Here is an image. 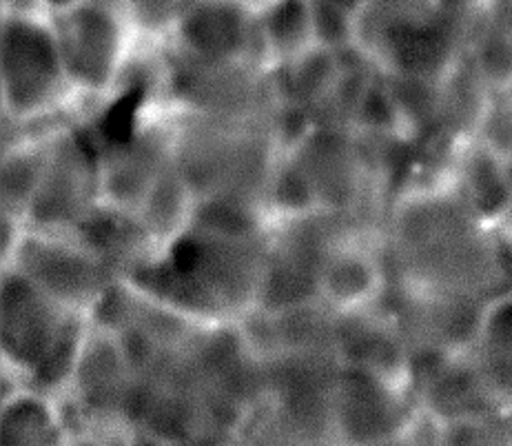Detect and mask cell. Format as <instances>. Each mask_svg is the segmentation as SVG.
Wrapping results in <instances>:
<instances>
[{
	"mask_svg": "<svg viewBox=\"0 0 512 446\" xmlns=\"http://www.w3.org/2000/svg\"><path fill=\"white\" fill-rule=\"evenodd\" d=\"M0 109L34 129L80 111L54 25L36 9L0 14Z\"/></svg>",
	"mask_w": 512,
	"mask_h": 446,
	"instance_id": "6da1fadb",
	"label": "cell"
},
{
	"mask_svg": "<svg viewBox=\"0 0 512 446\" xmlns=\"http://www.w3.org/2000/svg\"><path fill=\"white\" fill-rule=\"evenodd\" d=\"M102 207L98 140L80 109L47 129L25 222L36 231L78 233Z\"/></svg>",
	"mask_w": 512,
	"mask_h": 446,
	"instance_id": "7a4b0ae2",
	"label": "cell"
},
{
	"mask_svg": "<svg viewBox=\"0 0 512 446\" xmlns=\"http://www.w3.org/2000/svg\"><path fill=\"white\" fill-rule=\"evenodd\" d=\"M89 318L71 313L16 271L0 273V360L27 384L65 375L74 364Z\"/></svg>",
	"mask_w": 512,
	"mask_h": 446,
	"instance_id": "3957f363",
	"label": "cell"
},
{
	"mask_svg": "<svg viewBox=\"0 0 512 446\" xmlns=\"http://www.w3.org/2000/svg\"><path fill=\"white\" fill-rule=\"evenodd\" d=\"M136 369L114 333L89 320L85 340L60 398L69 429H91L136 438L131 424ZM142 442V440H140Z\"/></svg>",
	"mask_w": 512,
	"mask_h": 446,
	"instance_id": "277c9868",
	"label": "cell"
},
{
	"mask_svg": "<svg viewBox=\"0 0 512 446\" xmlns=\"http://www.w3.org/2000/svg\"><path fill=\"white\" fill-rule=\"evenodd\" d=\"M60 56L80 109L100 105L125 72L133 54L131 32L118 5L85 0L71 12L51 18Z\"/></svg>",
	"mask_w": 512,
	"mask_h": 446,
	"instance_id": "5b68a950",
	"label": "cell"
},
{
	"mask_svg": "<svg viewBox=\"0 0 512 446\" xmlns=\"http://www.w3.org/2000/svg\"><path fill=\"white\" fill-rule=\"evenodd\" d=\"M12 271L60 307L85 318L96 311L118 282L105 260L76 233H49L29 227Z\"/></svg>",
	"mask_w": 512,
	"mask_h": 446,
	"instance_id": "8992f818",
	"label": "cell"
},
{
	"mask_svg": "<svg viewBox=\"0 0 512 446\" xmlns=\"http://www.w3.org/2000/svg\"><path fill=\"white\" fill-rule=\"evenodd\" d=\"M69 433L60 400L32 387L0 409V446H65Z\"/></svg>",
	"mask_w": 512,
	"mask_h": 446,
	"instance_id": "52a82bcc",
	"label": "cell"
},
{
	"mask_svg": "<svg viewBox=\"0 0 512 446\" xmlns=\"http://www.w3.org/2000/svg\"><path fill=\"white\" fill-rule=\"evenodd\" d=\"M47 131L0 147V211L23 218L32 202Z\"/></svg>",
	"mask_w": 512,
	"mask_h": 446,
	"instance_id": "ba28073f",
	"label": "cell"
},
{
	"mask_svg": "<svg viewBox=\"0 0 512 446\" xmlns=\"http://www.w3.org/2000/svg\"><path fill=\"white\" fill-rule=\"evenodd\" d=\"M25 233L27 222L23 218L0 211V273L12 269Z\"/></svg>",
	"mask_w": 512,
	"mask_h": 446,
	"instance_id": "9c48e42d",
	"label": "cell"
},
{
	"mask_svg": "<svg viewBox=\"0 0 512 446\" xmlns=\"http://www.w3.org/2000/svg\"><path fill=\"white\" fill-rule=\"evenodd\" d=\"M65 446H147L136 438L120 433H105V431H91V429H76L69 433V440Z\"/></svg>",
	"mask_w": 512,
	"mask_h": 446,
	"instance_id": "30bf717a",
	"label": "cell"
},
{
	"mask_svg": "<svg viewBox=\"0 0 512 446\" xmlns=\"http://www.w3.org/2000/svg\"><path fill=\"white\" fill-rule=\"evenodd\" d=\"M27 387L29 384L23 375H20L14 367H9L7 362L0 360V409L12 402L16 395Z\"/></svg>",
	"mask_w": 512,
	"mask_h": 446,
	"instance_id": "8fae6325",
	"label": "cell"
},
{
	"mask_svg": "<svg viewBox=\"0 0 512 446\" xmlns=\"http://www.w3.org/2000/svg\"><path fill=\"white\" fill-rule=\"evenodd\" d=\"M322 3L333 5L337 9H342V12H346V3H351V0H322Z\"/></svg>",
	"mask_w": 512,
	"mask_h": 446,
	"instance_id": "7c38bea8",
	"label": "cell"
}]
</instances>
